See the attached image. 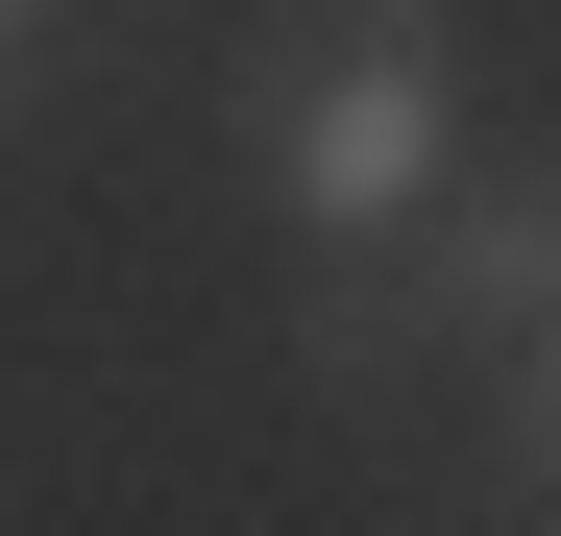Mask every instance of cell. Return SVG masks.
Masks as SVG:
<instances>
[{
  "label": "cell",
  "mask_w": 561,
  "mask_h": 536,
  "mask_svg": "<svg viewBox=\"0 0 561 536\" xmlns=\"http://www.w3.org/2000/svg\"><path fill=\"white\" fill-rule=\"evenodd\" d=\"M220 147L268 171V220L318 244H415L463 171V25L439 0H268L220 49Z\"/></svg>",
  "instance_id": "obj_1"
},
{
  "label": "cell",
  "mask_w": 561,
  "mask_h": 536,
  "mask_svg": "<svg viewBox=\"0 0 561 536\" xmlns=\"http://www.w3.org/2000/svg\"><path fill=\"white\" fill-rule=\"evenodd\" d=\"M391 293H415V341H439V366H489V341H561V147L439 171V220L391 244Z\"/></svg>",
  "instance_id": "obj_2"
},
{
  "label": "cell",
  "mask_w": 561,
  "mask_h": 536,
  "mask_svg": "<svg viewBox=\"0 0 561 536\" xmlns=\"http://www.w3.org/2000/svg\"><path fill=\"white\" fill-rule=\"evenodd\" d=\"M294 366L342 391V415H391L439 341H415V293H391V244H318V293H294Z\"/></svg>",
  "instance_id": "obj_3"
},
{
  "label": "cell",
  "mask_w": 561,
  "mask_h": 536,
  "mask_svg": "<svg viewBox=\"0 0 561 536\" xmlns=\"http://www.w3.org/2000/svg\"><path fill=\"white\" fill-rule=\"evenodd\" d=\"M463 512L561 536V341H489V415H463Z\"/></svg>",
  "instance_id": "obj_4"
},
{
  "label": "cell",
  "mask_w": 561,
  "mask_h": 536,
  "mask_svg": "<svg viewBox=\"0 0 561 536\" xmlns=\"http://www.w3.org/2000/svg\"><path fill=\"white\" fill-rule=\"evenodd\" d=\"M73 123V0H0V171Z\"/></svg>",
  "instance_id": "obj_5"
}]
</instances>
